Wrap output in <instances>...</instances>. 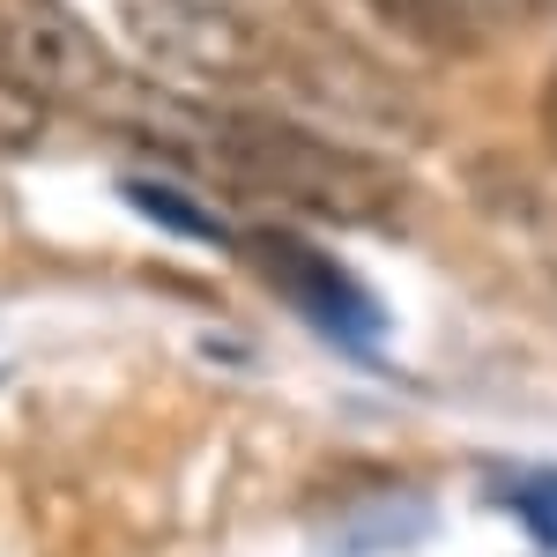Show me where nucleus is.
<instances>
[{"mask_svg":"<svg viewBox=\"0 0 557 557\" xmlns=\"http://www.w3.org/2000/svg\"><path fill=\"white\" fill-rule=\"evenodd\" d=\"M215 164H231L238 186H253L283 209L305 215H335V223H386L401 209V178L386 172L380 157L343 149L327 134L298 127V120H275V112H223L215 104Z\"/></svg>","mask_w":557,"mask_h":557,"instance_id":"f257e3e1","label":"nucleus"},{"mask_svg":"<svg viewBox=\"0 0 557 557\" xmlns=\"http://www.w3.org/2000/svg\"><path fill=\"white\" fill-rule=\"evenodd\" d=\"M134 52L172 89H253L275 67V45L238 0H120Z\"/></svg>","mask_w":557,"mask_h":557,"instance_id":"f03ea898","label":"nucleus"},{"mask_svg":"<svg viewBox=\"0 0 557 557\" xmlns=\"http://www.w3.org/2000/svg\"><path fill=\"white\" fill-rule=\"evenodd\" d=\"M0 67L52 104H75V112H112V97L127 89L120 60L104 52V38L89 30L67 0H0Z\"/></svg>","mask_w":557,"mask_h":557,"instance_id":"7ed1b4c3","label":"nucleus"},{"mask_svg":"<svg viewBox=\"0 0 557 557\" xmlns=\"http://www.w3.org/2000/svg\"><path fill=\"white\" fill-rule=\"evenodd\" d=\"M238 253L253 260L260 275L283 290V298L298 305L305 320H320L335 343L349 349H364V343H380V305L364 298L357 283H349L335 260L320 253V246H305L298 231H275V223H260V231H246L238 238Z\"/></svg>","mask_w":557,"mask_h":557,"instance_id":"20e7f679","label":"nucleus"},{"mask_svg":"<svg viewBox=\"0 0 557 557\" xmlns=\"http://www.w3.org/2000/svg\"><path fill=\"white\" fill-rule=\"evenodd\" d=\"M364 8L380 15L394 38L424 45V52H469L475 30H483L475 0H364Z\"/></svg>","mask_w":557,"mask_h":557,"instance_id":"39448f33","label":"nucleus"},{"mask_svg":"<svg viewBox=\"0 0 557 557\" xmlns=\"http://www.w3.org/2000/svg\"><path fill=\"white\" fill-rule=\"evenodd\" d=\"M127 201H141V209L157 215V223H164V231H186V238H223V223H215L209 209H201V201H186V194H178V186H157V178H127Z\"/></svg>","mask_w":557,"mask_h":557,"instance_id":"423d86ee","label":"nucleus"},{"mask_svg":"<svg viewBox=\"0 0 557 557\" xmlns=\"http://www.w3.org/2000/svg\"><path fill=\"white\" fill-rule=\"evenodd\" d=\"M38 134H45V104L0 67V149H30Z\"/></svg>","mask_w":557,"mask_h":557,"instance_id":"0eeeda50","label":"nucleus"},{"mask_svg":"<svg viewBox=\"0 0 557 557\" xmlns=\"http://www.w3.org/2000/svg\"><path fill=\"white\" fill-rule=\"evenodd\" d=\"M550 0H475V15H498V23H528V15H543Z\"/></svg>","mask_w":557,"mask_h":557,"instance_id":"6e6552de","label":"nucleus"},{"mask_svg":"<svg viewBox=\"0 0 557 557\" xmlns=\"http://www.w3.org/2000/svg\"><path fill=\"white\" fill-rule=\"evenodd\" d=\"M543 127L557 134V67H550V83H543Z\"/></svg>","mask_w":557,"mask_h":557,"instance_id":"1a4fd4ad","label":"nucleus"}]
</instances>
